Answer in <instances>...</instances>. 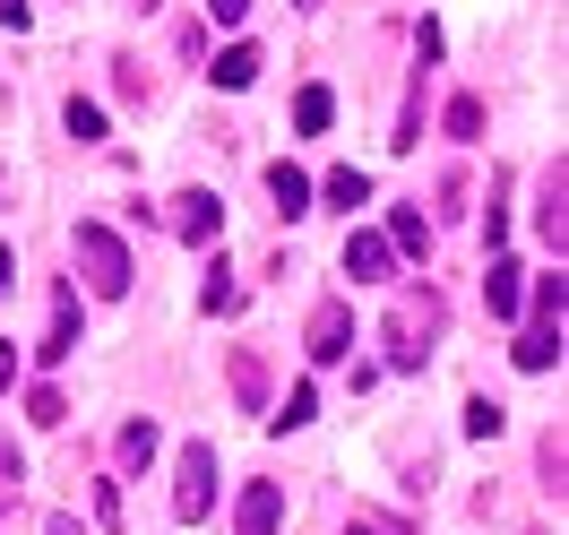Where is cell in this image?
<instances>
[{"label": "cell", "mask_w": 569, "mask_h": 535, "mask_svg": "<svg viewBox=\"0 0 569 535\" xmlns=\"http://www.w3.org/2000/svg\"><path fill=\"white\" fill-rule=\"evenodd\" d=\"M70 250H78L87 286L104 294V303H121V294H130V277H139V268H130V250H121V234H112V225H78Z\"/></svg>", "instance_id": "obj_1"}, {"label": "cell", "mask_w": 569, "mask_h": 535, "mask_svg": "<svg viewBox=\"0 0 569 535\" xmlns=\"http://www.w3.org/2000/svg\"><path fill=\"white\" fill-rule=\"evenodd\" d=\"M431 337H440V303H397L389 311V371H423V355H431Z\"/></svg>", "instance_id": "obj_2"}, {"label": "cell", "mask_w": 569, "mask_h": 535, "mask_svg": "<svg viewBox=\"0 0 569 535\" xmlns=\"http://www.w3.org/2000/svg\"><path fill=\"white\" fill-rule=\"evenodd\" d=\"M208 501H216V449H208V440H190V449H181V493H173V518H208Z\"/></svg>", "instance_id": "obj_3"}, {"label": "cell", "mask_w": 569, "mask_h": 535, "mask_svg": "<svg viewBox=\"0 0 569 535\" xmlns=\"http://www.w3.org/2000/svg\"><path fill=\"white\" fill-rule=\"evenodd\" d=\"M302 337H311V346H302L311 363H346V355H355V311H346V303H320Z\"/></svg>", "instance_id": "obj_4"}, {"label": "cell", "mask_w": 569, "mask_h": 535, "mask_svg": "<svg viewBox=\"0 0 569 535\" xmlns=\"http://www.w3.org/2000/svg\"><path fill=\"white\" fill-rule=\"evenodd\" d=\"M277 527H284V484H242L233 535H277Z\"/></svg>", "instance_id": "obj_5"}, {"label": "cell", "mask_w": 569, "mask_h": 535, "mask_svg": "<svg viewBox=\"0 0 569 535\" xmlns=\"http://www.w3.org/2000/svg\"><path fill=\"white\" fill-rule=\"evenodd\" d=\"M483 303H492V320H518V311H527V268H518V259H492V268H483Z\"/></svg>", "instance_id": "obj_6"}, {"label": "cell", "mask_w": 569, "mask_h": 535, "mask_svg": "<svg viewBox=\"0 0 569 535\" xmlns=\"http://www.w3.org/2000/svg\"><path fill=\"white\" fill-rule=\"evenodd\" d=\"M389 268H397L389 234H346V277H355V286H380Z\"/></svg>", "instance_id": "obj_7"}, {"label": "cell", "mask_w": 569, "mask_h": 535, "mask_svg": "<svg viewBox=\"0 0 569 535\" xmlns=\"http://www.w3.org/2000/svg\"><path fill=\"white\" fill-rule=\"evenodd\" d=\"M173 234L181 242H216V234H224V208H216L208 190H181L173 199Z\"/></svg>", "instance_id": "obj_8"}, {"label": "cell", "mask_w": 569, "mask_h": 535, "mask_svg": "<svg viewBox=\"0 0 569 535\" xmlns=\"http://www.w3.org/2000/svg\"><path fill=\"white\" fill-rule=\"evenodd\" d=\"M509 355H518V371H552V363H561V320H535Z\"/></svg>", "instance_id": "obj_9"}, {"label": "cell", "mask_w": 569, "mask_h": 535, "mask_svg": "<svg viewBox=\"0 0 569 535\" xmlns=\"http://www.w3.org/2000/svg\"><path fill=\"white\" fill-rule=\"evenodd\" d=\"M43 363H70L78 355V294H52V337L36 346Z\"/></svg>", "instance_id": "obj_10"}, {"label": "cell", "mask_w": 569, "mask_h": 535, "mask_svg": "<svg viewBox=\"0 0 569 535\" xmlns=\"http://www.w3.org/2000/svg\"><path fill=\"white\" fill-rule=\"evenodd\" d=\"M535 225H543V242H552V250L569 242V174L543 181V208H535Z\"/></svg>", "instance_id": "obj_11"}, {"label": "cell", "mask_w": 569, "mask_h": 535, "mask_svg": "<svg viewBox=\"0 0 569 535\" xmlns=\"http://www.w3.org/2000/svg\"><path fill=\"white\" fill-rule=\"evenodd\" d=\"M268 199H277V216H311V181L293 165H268Z\"/></svg>", "instance_id": "obj_12"}, {"label": "cell", "mask_w": 569, "mask_h": 535, "mask_svg": "<svg viewBox=\"0 0 569 535\" xmlns=\"http://www.w3.org/2000/svg\"><path fill=\"white\" fill-rule=\"evenodd\" d=\"M328 121H337V96H328V87H302V96H293V130H302V139H320Z\"/></svg>", "instance_id": "obj_13"}, {"label": "cell", "mask_w": 569, "mask_h": 535, "mask_svg": "<svg viewBox=\"0 0 569 535\" xmlns=\"http://www.w3.org/2000/svg\"><path fill=\"white\" fill-rule=\"evenodd\" d=\"M216 87H233V96H242V87H250V78H259V52H250V43H224V52H216Z\"/></svg>", "instance_id": "obj_14"}, {"label": "cell", "mask_w": 569, "mask_h": 535, "mask_svg": "<svg viewBox=\"0 0 569 535\" xmlns=\"http://www.w3.org/2000/svg\"><path fill=\"white\" fill-rule=\"evenodd\" d=\"M389 250H415V259L431 250V225H423V208H397V216H389Z\"/></svg>", "instance_id": "obj_15"}, {"label": "cell", "mask_w": 569, "mask_h": 535, "mask_svg": "<svg viewBox=\"0 0 569 535\" xmlns=\"http://www.w3.org/2000/svg\"><path fill=\"white\" fill-rule=\"evenodd\" d=\"M320 199H328V208H362V199H371V181H362L355 165H337V174L320 181Z\"/></svg>", "instance_id": "obj_16"}, {"label": "cell", "mask_w": 569, "mask_h": 535, "mask_svg": "<svg viewBox=\"0 0 569 535\" xmlns=\"http://www.w3.org/2000/svg\"><path fill=\"white\" fill-rule=\"evenodd\" d=\"M233 397H242L250 415L268 406V371H259V355H233Z\"/></svg>", "instance_id": "obj_17"}, {"label": "cell", "mask_w": 569, "mask_h": 535, "mask_svg": "<svg viewBox=\"0 0 569 535\" xmlns=\"http://www.w3.org/2000/svg\"><path fill=\"white\" fill-rule=\"evenodd\" d=\"M311 415H320V389H311V380H302V389H284V406H277V415H268V424H284V432H302V424H311Z\"/></svg>", "instance_id": "obj_18"}, {"label": "cell", "mask_w": 569, "mask_h": 535, "mask_svg": "<svg viewBox=\"0 0 569 535\" xmlns=\"http://www.w3.org/2000/svg\"><path fill=\"white\" fill-rule=\"evenodd\" d=\"M199 303H208V311H242V286H233V268H224V259L208 268V286H199Z\"/></svg>", "instance_id": "obj_19"}, {"label": "cell", "mask_w": 569, "mask_h": 535, "mask_svg": "<svg viewBox=\"0 0 569 535\" xmlns=\"http://www.w3.org/2000/svg\"><path fill=\"white\" fill-rule=\"evenodd\" d=\"M27 415H36L43 432H61V424H70V397H61V389H27Z\"/></svg>", "instance_id": "obj_20"}, {"label": "cell", "mask_w": 569, "mask_h": 535, "mask_svg": "<svg viewBox=\"0 0 569 535\" xmlns=\"http://www.w3.org/2000/svg\"><path fill=\"white\" fill-rule=\"evenodd\" d=\"M112 449H121V466H147V458H156V424H121Z\"/></svg>", "instance_id": "obj_21"}, {"label": "cell", "mask_w": 569, "mask_h": 535, "mask_svg": "<svg viewBox=\"0 0 569 535\" xmlns=\"http://www.w3.org/2000/svg\"><path fill=\"white\" fill-rule=\"evenodd\" d=\"M569 311V277H535V320H561Z\"/></svg>", "instance_id": "obj_22"}, {"label": "cell", "mask_w": 569, "mask_h": 535, "mask_svg": "<svg viewBox=\"0 0 569 535\" xmlns=\"http://www.w3.org/2000/svg\"><path fill=\"white\" fill-rule=\"evenodd\" d=\"M61 121H70V139H104V105H87V96H70Z\"/></svg>", "instance_id": "obj_23"}, {"label": "cell", "mask_w": 569, "mask_h": 535, "mask_svg": "<svg viewBox=\"0 0 569 535\" xmlns=\"http://www.w3.org/2000/svg\"><path fill=\"white\" fill-rule=\"evenodd\" d=\"M500 424H509V415H500L492 397H466V432H475V440H492Z\"/></svg>", "instance_id": "obj_24"}, {"label": "cell", "mask_w": 569, "mask_h": 535, "mask_svg": "<svg viewBox=\"0 0 569 535\" xmlns=\"http://www.w3.org/2000/svg\"><path fill=\"white\" fill-rule=\"evenodd\" d=\"M475 130H483V105H475V96H458V105H449V139H475Z\"/></svg>", "instance_id": "obj_25"}, {"label": "cell", "mask_w": 569, "mask_h": 535, "mask_svg": "<svg viewBox=\"0 0 569 535\" xmlns=\"http://www.w3.org/2000/svg\"><path fill=\"white\" fill-rule=\"evenodd\" d=\"M18 475H27V458H18V440L0 432V493H18Z\"/></svg>", "instance_id": "obj_26"}, {"label": "cell", "mask_w": 569, "mask_h": 535, "mask_svg": "<svg viewBox=\"0 0 569 535\" xmlns=\"http://www.w3.org/2000/svg\"><path fill=\"white\" fill-rule=\"evenodd\" d=\"M0 18H9V36H27L36 27V0H0Z\"/></svg>", "instance_id": "obj_27"}, {"label": "cell", "mask_w": 569, "mask_h": 535, "mask_svg": "<svg viewBox=\"0 0 569 535\" xmlns=\"http://www.w3.org/2000/svg\"><path fill=\"white\" fill-rule=\"evenodd\" d=\"M208 18H216V27H242V18H250V0H208Z\"/></svg>", "instance_id": "obj_28"}, {"label": "cell", "mask_w": 569, "mask_h": 535, "mask_svg": "<svg viewBox=\"0 0 569 535\" xmlns=\"http://www.w3.org/2000/svg\"><path fill=\"white\" fill-rule=\"evenodd\" d=\"M9 380H18V355H9V337H0V389H9Z\"/></svg>", "instance_id": "obj_29"}, {"label": "cell", "mask_w": 569, "mask_h": 535, "mask_svg": "<svg viewBox=\"0 0 569 535\" xmlns=\"http://www.w3.org/2000/svg\"><path fill=\"white\" fill-rule=\"evenodd\" d=\"M346 535H406V527H362V518H355V527H346Z\"/></svg>", "instance_id": "obj_30"}, {"label": "cell", "mask_w": 569, "mask_h": 535, "mask_svg": "<svg viewBox=\"0 0 569 535\" xmlns=\"http://www.w3.org/2000/svg\"><path fill=\"white\" fill-rule=\"evenodd\" d=\"M9 277H18V268H9V242H0V294H9Z\"/></svg>", "instance_id": "obj_31"}]
</instances>
